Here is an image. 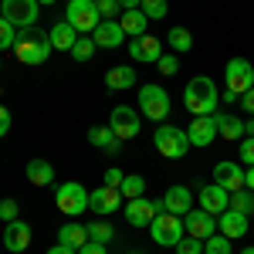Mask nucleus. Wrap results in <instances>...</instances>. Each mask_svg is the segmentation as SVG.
<instances>
[{
	"mask_svg": "<svg viewBox=\"0 0 254 254\" xmlns=\"http://www.w3.org/2000/svg\"><path fill=\"white\" fill-rule=\"evenodd\" d=\"M75 61H88L92 55H95V41H92V34H81L78 41H75V48L68 51Z\"/></svg>",
	"mask_w": 254,
	"mask_h": 254,
	"instance_id": "473e14b6",
	"label": "nucleus"
},
{
	"mask_svg": "<svg viewBox=\"0 0 254 254\" xmlns=\"http://www.w3.org/2000/svg\"><path fill=\"white\" fill-rule=\"evenodd\" d=\"M0 95H3V88H0Z\"/></svg>",
	"mask_w": 254,
	"mask_h": 254,
	"instance_id": "5fc2aeb1",
	"label": "nucleus"
},
{
	"mask_svg": "<svg viewBox=\"0 0 254 254\" xmlns=\"http://www.w3.org/2000/svg\"><path fill=\"white\" fill-rule=\"evenodd\" d=\"M244 187L254 190V166H248V173H244Z\"/></svg>",
	"mask_w": 254,
	"mask_h": 254,
	"instance_id": "de8ad7c7",
	"label": "nucleus"
},
{
	"mask_svg": "<svg viewBox=\"0 0 254 254\" xmlns=\"http://www.w3.org/2000/svg\"><path fill=\"white\" fill-rule=\"evenodd\" d=\"M187 139H190V146H210L217 139V119L214 116H193L190 122V129H187Z\"/></svg>",
	"mask_w": 254,
	"mask_h": 254,
	"instance_id": "4468645a",
	"label": "nucleus"
},
{
	"mask_svg": "<svg viewBox=\"0 0 254 254\" xmlns=\"http://www.w3.org/2000/svg\"><path fill=\"white\" fill-rule=\"evenodd\" d=\"M92 41H95V48H119L126 41V31L119 27V20H102L92 31Z\"/></svg>",
	"mask_w": 254,
	"mask_h": 254,
	"instance_id": "6ab92c4d",
	"label": "nucleus"
},
{
	"mask_svg": "<svg viewBox=\"0 0 254 254\" xmlns=\"http://www.w3.org/2000/svg\"><path fill=\"white\" fill-rule=\"evenodd\" d=\"M17 44V27L10 24V20L0 17V51H7V48H14Z\"/></svg>",
	"mask_w": 254,
	"mask_h": 254,
	"instance_id": "c9c22d12",
	"label": "nucleus"
},
{
	"mask_svg": "<svg viewBox=\"0 0 254 254\" xmlns=\"http://www.w3.org/2000/svg\"><path fill=\"white\" fill-rule=\"evenodd\" d=\"M139 112L146 119H153V122H163V119L170 116V95H166V88L142 85L139 88Z\"/></svg>",
	"mask_w": 254,
	"mask_h": 254,
	"instance_id": "39448f33",
	"label": "nucleus"
},
{
	"mask_svg": "<svg viewBox=\"0 0 254 254\" xmlns=\"http://www.w3.org/2000/svg\"><path fill=\"white\" fill-rule=\"evenodd\" d=\"M38 3H55V0H38Z\"/></svg>",
	"mask_w": 254,
	"mask_h": 254,
	"instance_id": "864d4df0",
	"label": "nucleus"
},
{
	"mask_svg": "<svg viewBox=\"0 0 254 254\" xmlns=\"http://www.w3.org/2000/svg\"><path fill=\"white\" fill-rule=\"evenodd\" d=\"M68 24L78 31V34H92L98 24H102V14H98L95 0H68Z\"/></svg>",
	"mask_w": 254,
	"mask_h": 254,
	"instance_id": "423d86ee",
	"label": "nucleus"
},
{
	"mask_svg": "<svg viewBox=\"0 0 254 254\" xmlns=\"http://www.w3.org/2000/svg\"><path fill=\"white\" fill-rule=\"evenodd\" d=\"M3 248L7 251H27L31 248V224H24V220H10L7 227H3Z\"/></svg>",
	"mask_w": 254,
	"mask_h": 254,
	"instance_id": "dca6fc26",
	"label": "nucleus"
},
{
	"mask_svg": "<svg viewBox=\"0 0 254 254\" xmlns=\"http://www.w3.org/2000/svg\"><path fill=\"white\" fill-rule=\"evenodd\" d=\"M146 14H142V10H122V14H119V27H122V31H126V34H132V38H142V34H146Z\"/></svg>",
	"mask_w": 254,
	"mask_h": 254,
	"instance_id": "393cba45",
	"label": "nucleus"
},
{
	"mask_svg": "<svg viewBox=\"0 0 254 254\" xmlns=\"http://www.w3.org/2000/svg\"><path fill=\"white\" fill-rule=\"evenodd\" d=\"M183 105L193 112V116H214L217 105H220V92H217V85L207 75H196V78L187 81V88H183Z\"/></svg>",
	"mask_w": 254,
	"mask_h": 254,
	"instance_id": "f257e3e1",
	"label": "nucleus"
},
{
	"mask_svg": "<svg viewBox=\"0 0 254 254\" xmlns=\"http://www.w3.org/2000/svg\"><path fill=\"white\" fill-rule=\"evenodd\" d=\"M119 3H122V10H136L142 0H119Z\"/></svg>",
	"mask_w": 254,
	"mask_h": 254,
	"instance_id": "09e8293b",
	"label": "nucleus"
},
{
	"mask_svg": "<svg viewBox=\"0 0 254 254\" xmlns=\"http://www.w3.org/2000/svg\"><path fill=\"white\" fill-rule=\"evenodd\" d=\"M119 149H122V139H116V142H112V146H109L105 153H109V156H119Z\"/></svg>",
	"mask_w": 254,
	"mask_h": 254,
	"instance_id": "8fccbe9b",
	"label": "nucleus"
},
{
	"mask_svg": "<svg viewBox=\"0 0 254 254\" xmlns=\"http://www.w3.org/2000/svg\"><path fill=\"white\" fill-rule=\"evenodd\" d=\"M163 210H166L163 200H142V196L126 200V220H129L132 227H146V224H153V217L163 214Z\"/></svg>",
	"mask_w": 254,
	"mask_h": 254,
	"instance_id": "9d476101",
	"label": "nucleus"
},
{
	"mask_svg": "<svg viewBox=\"0 0 254 254\" xmlns=\"http://www.w3.org/2000/svg\"><path fill=\"white\" fill-rule=\"evenodd\" d=\"M163 203H166V210L176 217H183L187 210H193V193L187 190V187H170L166 193H163Z\"/></svg>",
	"mask_w": 254,
	"mask_h": 254,
	"instance_id": "412c9836",
	"label": "nucleus"
},
{
	"mask_svg": "<svg viewBox=\"0 0 254 254\" xmlns=\"http://www.w3.org/2000/svg\"><path fill=\"white\" fill-rule=\"evenodd\" d=\"M122 200H126V196H122L119 187H98V190L88 193V207H92L98 217H109V214H116V210H119Z\"/></svg>",
	"mask_w": 254,
	"mask_h": 254,
	"instance_id": "ddd939ff",
	"label": "nucleus"
},
{
	"mask_svg": "<svg viewBox=\"0 0 254 254\" xmlns=\"http://www.w3.org/2000/svg\"><path fill=\"white\" fill-rule=\"evenodd\" d=\"M78 254H109V251H105V244H98V241H88V244H85Z\"/></svg>",
	"mask_w": 254,
	"mask_h": 254,
	"instance_id": "a18cd8bd",
	"label": "nucleus"
},
{
	"mask_svg": "<svg viewBox=\"0 0 254 254\" xmlns=\"http://www.w3.org/2000/svg\"><path fill=\"white\" fill-rule=\"evenodd\" d=\"M183 227H187V234H190V237L207 241V237L217 234V217L207 214L203 207H200V210H187V214H183Z\"/></svg>",
	"mask_w": 254,
	"mask_h": 254,
	"instance_id": "f8f14e48",
	"label": "nucleus"
},
{
	"mask_svg": "<svg viewBox=\"0 0 254 254\" xmlns=\"http://www.w3.org/2000/svg\"><path fill=\"white\" fill-rule=\"evenodd\" d=\"M139 10H142L149 20H163L166 14H170V3H166V0H142Z\"/></svg>",
	"mask_w": 254,
	"mask_h": 254,
	"instance_id": "f704fd0d",
	"label": "nucleus"
},
{
	"mask_svg": "<svg viewBox=\"0 0 254 254\" xmlns=\"http://www.w3.org/2000/svg\"><path fill=\"white\" fill-rule=\"evenodd\" d=\"M38 0H3L0 17L10 20L14 27H34L38 24Z\"/></svg>",
	"mask_w": 254,
	"mask_h": 254,
	"instance_id": "6e6552de",
	"label": "nucleus"
},
{
	"mask_svg": "<svg viewBox=\"0 0 254 254\" xmlns=\"http://www.w3.org/2000/svg\"><path fill=\"white\" fill-rule=\"evenodd\" d=\"M55 203H58L61 214L78 217V214L88 210V190H85L81 183H61L58 193H55Z\"/></svg>",
	"mask_w": 254,
	"mask_h": 254,
	"instance_id": "0eeeda50",
	"label": "nucleus"
},
{
	"mask_svg": "<svg viewBox=\"0 0 254 254\" xmlns=\"http://www.w3.org/2000/svg\"><path fill=\"white\" fill-rule=\"evenodd\" d=\"M119 190H122V196H126V200H136V196L146 193V180H142V176H136V173H129L126 180H122V187H119Z\"/></svg>",
	"mask_w": 254,
	"mask_h": 254,
	"instance_id": "7c9ffc66",
	"label": "nucleus"
},
{
	"mask_svg": "<svg viewBox=\"0 0 254 254\" xmlns=\"http://www.w3.org/2000/svg\"><path fill=\"white\" fill-rule=\"evenodd\" d=\"M241 109H244V112H251V116H254V88H248V92L241 95Z\"/></svg>",
	"mask_w": 254,
	"mask_h": 254,
	"instance_id": "c03bdc74",
	"label": "nucleus"
},
{
	"mask_svg": "<svg viewBox=\"0 0 254 254\" xmlns=\"http://www.w3.org/2000/svg\"><path fill=\"white\" fill-rule=\"evenodd\" d=\"M122 180H126V173L119 166H109L105 170V187H122Z\"/></svg>",
	"mask_w": 254,
	"mask_h": 254,
	"instance_id": "79ce46f5",
	"label": "nucleus"
},
{
	"mask_svg": "<svg viewBox=\"0 0 254 254\" xmlns=\"http://www.w3.org/2000/svg\"><path fill=\"white\" fill-rule=\"evenodd\" d=\"M55 51V44H51V34L48 31H41L38 34L31 31V27H24V34H17V44H14V55H17L20 64H44L48 61V55Z\"/></svg>",
	"mask_w": 254,
	"mask_h": 254,
	"instance_id": "f03ea898",
	"label": "nucleus"
},
{
	"mask_svg": "<svg viewBox=\"0 0 254 254\" xmlns=\"http://www.w3.org/2000/svg\"><path fill=\"white\" fill-rule=\"evenodd\" d=\"M88 142H92V146H98V149H109V146L116 142L112 126H92V129H88Z\"/></svg>",
	"mask_w": 254,
	"mask_h": 254,
	"instance_id": "c756f323",
	"label": "nucleus"
},
{
	"mask_svg": "<svg viewBox=\"0 0 254 254\" xmlns=\"http://www.w3.org/2000/svg\"><path fill=\"white\" fill-rule=\"evenodd\" d=\"M244 132H248V136H254V119H251V122H244Z\"/></svg>",
	"mask_w": 254,
	"mask_h": 254,
	"instance_id": "3c124183",
	"label": "nucleus"
},
{
	"mask_svg": "<svg viewBox=\"0 0 254 254\" xmlns=\"http://www.w3.org/2000/svg\"><path fill=\"white\" fill-rule=\"evenodd\" d=\"M58 244L81 251V248L88 244V227H85V224H64V227L58 231Z\"/></svg>",
	"mask_w": 254,
	"mask_h": 254,
	"instance_id": "5701e85b",
	"label": "nucleus"
},
{
	"mask_svg": "<svg viewBox=\"0 0 254 254\" xmlns=\"http://www.w3.org/2000/svg\"><path fill=\"white\" fill-rule=\"evenodd\" d=\"M224 75H227V92H234L237 98L244 95L248 88H254V64L248 58H231Z\"/></svg>",
	"mask_w": 254,
	"mask_h": 254,
	"instance_id": "1a4fd4ad",
	"label": "nucleus"
},
{
	"mask_svg": "<svg viewBox=\"0 0 254 254\" xmlns=\"http://www.w3.org/2000/svg\"><path fill=\"white\" fill-rule=\"evenodd\" d=\"M166 41H170L173 55H183V51H190V48H193V34H190L187 27H170V34H166Z\"/></svg>",
	"mask_w": 254,
	"mask_h": 254,
	"instance_id": "cd10ccee",
	"label": "nucleus"
},
{
	"mask_svg": "<svg viewBox=\"0 0 254 254\" xmlns=\"http://www.w3.org/2000/svg\"><path fill=\"white\" fill-rule=\"evenodd\" d=\"M241 254H254V248H244V251H241Z\"/></svg>",
	"mask_w": 254,
	"mask_h": 254,
	"instance_id": "603ef678",
	"label": "nucleus"
},
{
	"mask_svg": "<svg viewBox=\"0 0 254 254\" xmlns=\"http://www.w3.org/2000/svg\"><path fill=\"white\" fill-rule=\"evenodd\" d=\"M149 234L156 241L159 248H176L180 244V237L187 234V227H183V220L170 210H163V214L153 217V224H149Z\"/></svg>",
	"mask_w": 254,
	"mask_h": 254,
	"instance_id": "20e7f679",
	"label": "nucleus"
},
{
	"mask_svg": "<svg viewBox=\"0 0 254 254\" xmlns=\"http://www.w3.org/2000/svg\"><path fill=\"white\" fill-rule=\"evenodd\" d=\"M217 119V136L220 139H241L244 136V122L237 116H231V112H214Z\"/></svg>",
	"mask_w": 254,
	"mask_h": 254,
	"instance_id": "b1692460",
	"label": "nucleus"
},
{
	"mask_svg": "<svg viewBox=\"0 0 254 254\" xmlns=\"http://www.w3.org/2000/svg\"><path fill=\"white\" fill-rule=\"evenodd\" d=\"M7 132H10V109L0 105V136H7Z\"/></svg>",
	"mask_w": 254,
	"mask_h": 254,
	"instance_id": "37998d69",
	"label": "nucleus"
},
{
	"mask_svg": "<svg viewBox=\"0 0 254 254\" xmlns=\"http://www.w3.org/2000/svg\"><path fill=\"white\" fill-rule=\"evenodd\" d=\"M129 55H132V61L156 64V61L163 58V48H159V41L153 38V34H142V38H136L132 44H129Z\"/></svg>",
	"mask_w": 254,
	"mask_h": 254,
	"instance_id": "a211bd4d",
	"label": "nucleus"
},
{
	"mask_svg": "<svg viewBox=\"0 0 254 254\" xmlns=\"http://www.w3.org/2000/svg\"><path fill=\"white\" fill-rule=\"evenodd\" d=\"M0 220L3 224L17 220V200H0Z\"/></svg>",
	"mask_w": 254,
	"mask_h": 254,
	"instance_id": "ea45409f",
	"label": "nucleus"
},
{
	"mask_svg": "<svg viewBox=\"0 0 254 254\" xmlns=\"http://www.w3.org/2000/svg\"><path fill=\"white\" fill-rule=\"evenodd\" d=\"M112 237H116V231H112V224H109V220H92V224H88V241L109 244Z\"/></svg>",
	"mask_w": 254,
	"mask_h": 254,
	"instance_id": "2f4dec72",
	"label": "nucleus"
},
{
	"mask_svg": "<svg viewBox=\"0 0 254 254\" xmlns=\"http://www.w3.org/2000/svg\"><path fill=\"white\" fill-rule=\"evenodd\" d=\"M105 85H109L112 92L132 88V85H136V68H129V64H119V68H112V71L105 75Z\"/></svg>",
	"mask_w": 254,
	"mask_h": 254,
	"instance_id": "a878e982",
	"label": "nucleus"
},
{
	"mask_svg": "<svg viewBox=\"0 0 254 254\" xmlns=\"http://www.w3.org/2000/svg\"><path fill=\"white\" fill-rule=\"evenodd\" d=\"M0 3H3V0H0Z\"/></svg>",
	"mask_w": 254,
	"mask_h": 254,
	"instance_id": "6e6d98bb",
	"label": "nucleus"
},
{
	"mask_svg": "<svg viewBox=\"0 0 254 254\" xmlns=\"http://www.w3.org/2000/svg\"><path fill=\"white\" fill-rule=\"evenodd\" d=\"M48 254H78V251H75V248H64V244H55Z\"/></svg>",
	"mask_w": 254,
	"mask_h": 254,
	"instance_id": "49530a36",
	"label": "nucleus"
},
{
	"mask_svg": "<svg viewBox=\"0 0 254 254\" xmlns=\"http://www.w3.org/2000/svg\"><path fill=\"white\" fill-rule=\"evenodd\" d=\"M217 231H220L224 237H231V241H234V237H244V234H248V217L227 207L224 214L217 217Z\"/></svg>",
	"mask_w": 254,
	"mask_h": 254,
	"instance_id": "aec40b11",
	"label": "nucleus"
},
{
	"mask_svg": "<svg viewBox=\"0 0 254 254\" xmlns=\"http://www.w3.org/2000/svg\"><path fill=\"white\" fill-rule=\"evenodd\" d=\"M98 14H102V20H119V10H122V3L119 0H95Z\"/></svg>",
	"mask_w": 254,
	"mask_h": 254,
	"instance_id": "e433bc0d",
	"label": "nucleus"
},
{
	"mask_svg": "<svg viewBox=\"0 0 254 254\" xmlns=\"http://www.w3.org/2000/svg\"><path fill=\"white\" fill-rule=\"evenodd\" d=\"M48 34H51V44H55L58 51H71V48H75V41L81 38V34L71 27V24H68V20H58Z\"/></svg>",
	"mask_w": 254,
	"mask_h": 254,
	"instance_id": "4be33fe9",
	"label": "nucleus"
},
{
	"mask_svg": "<svg viewBox=\"0 0 254 254\" xmlns=\"http://www.w3.org/2000/svg\"><path fill=\"white\" fill-rule=\"evenodd\" d=\"M156 68H159V75H170V78H173L176 71H180V61H176V55H163V58L156 61Z\"/></svg>",
	"mask_w": 254,
	"mask_h": 254,
	"instance_id": "58836bf2",
	"label": "nucleus"
},
{
	"mask_svg": "<svg viewBox=\"0 0 254 254\" xmlns=\"http://www.w3.org/2000/svg\"><path fill=\"white\" fill-rule=\"evenodd\" d=\"M231 210H237V214H254V190H237V193H231Z\"/></svg>",
	"mask_w": 254,
	"mask_h": 254,
	"instance_id": "c85d7f7f",
	"label": "nucleus"
},
{
	"mask_svg": "<svg viewBox=\"0 0 254 254\" xmlns=\"http://www.w3.org/2000/svg\"><path fill=\"white\" fill-rule=\"evenodd\" d=\"M27 180H31L34 187H48V183L55 180V166H51L48 159H31V163H27Z\"/></svg>",
	"mask_w": 254,
	"mask_h": 254,
	"instance_id": "bb28decb",
	"label": "nucleus"
},
{
	"mask_svg": "<svg viewBox=\"0 0 254 254\" xmlns=\"http://www.w3.org/2000/svg\"><path fill=\"white\" fill-rule=\"evenodd\" d=\"M214 183H220L227 193H237V190H244V170L237 166V163H217L214 166Z\"/></svg>",
	"mask_w": 254,
	"mask_h": 254,
	"instance_id": "f3484780",
	"label": "nucleus"
},
{
	"mask_svg": "<svg viewBox=\"0 0 254 254\" xmlns=\"http://www.w3.org/2000/svg\"><path fill=\"white\" fill-rule=\"evenodd\" d=\"M241 163H248V166H254V136H248V139H241Z\"/></svg>",
	"mask_w": 254,
	"mask_h": 254,
	"instance_id": "a19ab883",
	"label": "nucleus"
},
{
	"mask_svg": "<svg viewBox=\"0 0 254 254\" xmlns=\"http://www.w3.org/2000/svg\"><path fill=\"white\" fill-rule=\"evenodd\" d=\"M109 126H112V132H116V139H132L139 136V126H142V112H136V109H129V105H119V109H112V119H109Z\"/></svg>",
	"mask_w": 254,
	"mask_h": 254,
	"instance_id": "9b49d317",
	"label": "nucleus"
},
{
	"mask_svg": "<svg viewBox=\"0 0 254 254\" xmlns=\"http://www.w3.org/2000/svg\"><path fill=\"white\" fill-rule=\"evenodd\" d=\"M234 251V241H231V237H207V241H203V254H231Z\"/></svg>",
	"mask_w": 254,
	"mask_h": 254,
	"instance_id": "72a5a7b5",
	"label": "nucleus"
},
{
	"mask_svg": "<svg viewBox=\"0 0 254 254\" xmlns=\"http://www.w3.org/2000/svg\"><path fill=\"white\" fill-rule=\"evenodd\" d=\"M200 207L207 210V214H214V217H220L227 207H231V193L220 187V183H207L203 190H200Z\"/></svg>",
	"mask_w": 254,
	"mask_h": 254,
	"instance_id": "2eb2a0df",
	"label": "nucleus"
},
{
	"mask_svg": "<svg viewBox=\"0 0 254 254\" xmlns=\"http://www.w3.org/2000/svg\"><path fill=\"white\" fill-rule=\"evenodd\" d=\"M176 254H203V241L200 237H180V244H176Z\"/></svg>",
	"mask_w": 254,
	"mask_h": 254,
	"instance_id": "4c0bfd02",
	"label": "nucleus"
},
{
	"mask_svg": "<svg viewBox=\"0 0 254 254\" xmlns=\"http://www.w3.org/2000/svg\"><path fill=\"white\" fill-rule=\"evenodd\" d=\"M153 146L159 149V156L183 159V156H187V149H190V139H187V129H176V126H159L156 136H153Z\"/></svg>",
	"mask_w": 254,
	"mask_h": 254,
	"instance_id": "7ed1b4c3",
	"label": "nucleus"
}]
</instances>
